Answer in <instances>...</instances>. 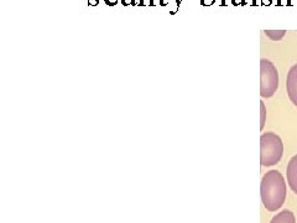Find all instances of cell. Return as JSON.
<instances>
[{
  "label": "cell",
  "mask_w": 297,
  "mask_h": 223,
  "mask_svg": "<svg viewBox=\"0 0 297 223\" xmlns=\"http://www.w3.org/2000/svg\"><path fill=\"white\" fill-rule=\"evenodd\" d=\"M261 202L268 211L275 212L283 207L288 195L286 181L280 171L270 170L261 180Z\"/></svg>",
  "instance_id": "1"
},
{
  "label": "cell",
  "mask_w": 297,
  "mask_h": 223,
  "mask_svg": "<svg viewBox=\"0 0 297 223\" xmlns=\"http://www.w3.org/2000/svg\"><path fill=\"white\" fill-rule=\"evenodd\" d=\"M284 154V143L278 134L273 132L263 133L260 137V164L273 166L281 160Z\"/></svg>",
  "instance_id": "2"
},
{
  "label": "cell",
  "mask_w": 297,
  "mask_h": 223,
  "mask_svg": "<svg viewBox=\"0 0 297 223\" xmlns=\"http://www.w3.org/2000/svg\"><path fill=\"white\" fill-rule=\"evenodd\" d=\"M279 87V74L275 65L270 60L260 61V94L263 98H270Z\"/></svg>",
  "instance_id": "3"
},
{
  "label": "cell",
  "mask_w": 297,
  "mask_h": 223,
  "mask_svg": "<svg viewBox=\"0 0 297 223\" xmlns=\"http://www.w3.org/2000/svg\"><path fill=\"white\" fill-rule=\"evenodd\" d=\"M286 91L290 101L297 107V64L294 65L289 71L286 78Z\"/></svg>",
  "instance_id": "4"
},
{
  "label": "cell",
  "mask_w": 297,
  "mask_h": 223,
  "mask_svg": "<svg viewBox=\"0 0 297 223\" xmlns=\"http://www.w3.org/2000/svg\"><path fill=\"white\" fill-rule=\"evenodd\" d=\"M286 176H288L289 186L297 195V154L294 155L289 161Z\"/></svg>",
  "instance_id": "5"
},
{
  "label": "cell",
  "mask_w": 297,
  "mask_h": 223,
  "mask_svg": "<svg viewBox=\"0 0 297 223\" xmlns=\"http://www.w3.org/2000/svg\"><path fill=\"white\" fill-rule=\"evenodd\" d=\"M270 223H296L295 215L290 210H284L273 217Z\"/></svg>",
  "instance_id": "6"
},
{
  "label": "cell",
  "mask_w": 297,
  "mask_h": 223,
  "mask_svg": "<svg viewBox=\"0 0 297 223\" xmlns=\"http://www.w3.org/2000/svg\"><path fill=\"white\" fill-rule=\"evenodd\" d=\"M285 30H279V31H276V30H266L265 31L266 36L273 40V41H280V40L285 36Z\"/></svg>",
  "instance_id": "7"
},
{
  "label": "cell",
  "mask_w": 297,
  "mask_h": 223,
  "mask_svg": "<svg viewBox=\"0 0 297 223\" xmlns=\"http://www.w3.org/2000/svg\"><path fill=\"white\" fill-rule=\"evenodd\" d=\"M266 107L264 102H260V129H263L266 122Z\"/></svg>",
  "instance_id": "8"
},
{
  "label": "cell",
  "mask_w": 297,
  "mask_h": 223,
  "mask_svg": "<svg viewBox=\"0 0 297 223\" xmlns=\"http://www.w3.org/2000/svg\"><path fill=\"white\" fill-rule=\"evenodd\" d=\"M140 5H144V2H143V0H140Z\"/></svg>",
  "instance_id": "9"
},
{
  "label": "cell",
  "mask_w": 297,
  "mask_h": 223,
  "mask_svg": "<svg viewBox=\"0 0 297 223\" xmlns=\"http://www.w3.org/2000/svg\"><path fill=\"white\" fill-rule=\"evenodd\" d=\"M161 5H165V4H164V0H161Z\"/></svg>",
  "instance_id": "10"
},
{
  "label": "cell",
  "mask_w": 297,
  "mask_h": 223,
  "mask_svg": "<svg viewBox=\"0 0 297 223\" xmlns=\"http://www.w3.org/2000/svg\"><path fill=\"white\" fill-rule=\"evenodd\" d=\"M222 4H224V0H223V2H222Z\"/></svg>",
  "instance_id": "11"
}]
</instances>
